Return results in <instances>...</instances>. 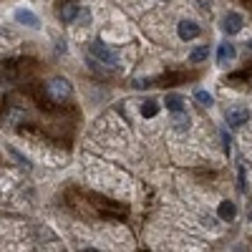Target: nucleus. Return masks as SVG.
I'll return each mask as SVG.
<instances>
[{
  "mask_svg": "<svg viewBox=\"0 0 252 252\" xmlns=\"http://www.w3.org/2000/svg\"><path fill=\"white\" fill-rule=\"evenodd\" d=\"M78 5L76 3H66V5H63L61 8V13H58V18L63 20V23H76V18H78Z\"/></svg>",
  "mask_w": 252,
  "mask_h": 252,
  "instance_id": "10",
  "label": "nucleus"
},
{
  "mask_svg": "<svg viewBox=\"0 0 252 252\" xmlns=\"http://www.w3.org/2000/svg\"><path fill=\"white\" fill-rule=\"evenodd\" d=\"M15 20H18L20 26H28V28H40V18H38L35 13L26 10V8L15 10Z\"/></svg>",
  "mask_w": 252,
  "mask_h": 252,
  "instance_id": "6",
  "label": "nucleus"
},
{
  "mask_svg": "<svg viewBox=\"0 0 252 252\" xmlns=\"http://www.w3.org/2000/svg\"><path fill=\"white\" fill-rule=\"evenodd\" d=\"M235 56H237V51H235L232 43H222L220 51H217V63L220 66H227L229 61H235Z\"/></svg>",
  "mask_w": 252,
  "mask_h": 252,
  "instance_id": "7",
  "label": "nucleus"
},
{
  "mask_svg": "<svg viewBox=\"0 0 252 252\" xmlns=\"http://www.w3.org/2000/svg\"><path fill=\"white\" fill-rule=\"evenodd\" d=\"M217 215H220V220H224V222H232L235 217H237V207L232 204V202H220V207H217Z\"/></svg>",
  "mask_w": 252,
  "mask_h": 252,
  "instance_id": "9",
  "label": "nucleus"
},
{
  "mask_svg": "<svg viewBox=\"0 0 252 252\" xmlns=\"http://www.w3.org/2000/svg\"><path fill=\"white\" fill-rule=\"evenodd\" d=\"M242 26H245V20H242L240 13H227L224 20H222V31H224L227 35H237V33L242 31Z\"/></svg>",
  "mask_w": 252,
  "mask_h": 252,
  "instance_id": "4",
  "label": "nucleus"
},
{
  "mask_svg": "<svg viewBox=\"0 0 252 252\" xmlns=\"http://www.w3.org/2000/svg\"><path fill=\"white\" fill-rule=\"evenodd\" d=\"M164 106L169 109V114H172V111H182V109H184V98H182L179 94H166Z\"/></svg>",
  "mask_w": 252,
  "mask_h": 252,
  "instance_id": "11",
  "label": "nucleus"
},
{
  "mask_svg": "<svg viewBox=\"0 0 252 252\" xmlns=\"http://www.w3.org/2000/svg\"><path fill=\"white\" fill-rule=\"evenodd\" d=\"M247 46H250V51H252V40H250V43H247Z\"/></svg>",
  "mask_w": 252,
  "mask_h": 252,
  "instance_id": "17",
  "label": "nucleus"
},
{
  "mask_svg": "<svg viewBox=\"0 0 252 252\" xmlns=\"http://www.w3.org/2000/svg\"><path fill=\"white\" fill-rule=\"evenodd\" d=\"M91 56L98 58L103 66H119V56L109 46H103L101 40H94V43H91Z\"/></svg>",
  "mask_w": 252,
  "mask_h": 252,
  "instance_id": "2",
  "label": "nucleus"
},
{
  "mask_svg": "<svg viewBox=\"0 0 252 252\" xmlns=\"http://www.w3.org/2000/svg\"><path fill=\"white\" fill-rule=\"evenodd\" d=\"M76 23H78V26H89V23H91V13H89V10H78Z\"/></svg>",
  "mask_w": 252,
  "mask_h": 252,
  "instance_id": "15",
  "label": "nucleus"
},
{
  "mask_svg": "<svg viewBox=\"0 0 252 252\" xmlns=\"http://www.w3.org/2000/svg\"><path fill=\"white\" fill-rule=\"evenodd\" d=\"M224 119H227V124L232 126V129H240V126L247 124V119H250V109L247 106H232V109H227Z\"/></svg>",
  "mask_w": 252,
  "mask_h": 252,
  "instance_id": "3",
  "label": "nucleus"
},
{
  "mask_svg": "<svg viewBox=\"0 0 252 252\" xmlns=\"http://www.w3.org/2000/svg\"><path fill=\"white\" fill-rule=\"evenodd\" d=\"M157 111H159V103H157L154 98H149V101H146L144 106H141V114H144L146 119H152V116H157Z\"/></svg>",
  "mask_w": 252,
  "mask_h": 252,
  "instance_id": "12",
  "label": "nucleus"
},
{
  "mask_svg": "<svg viewBox=\"0 0 252 252\" xmlns=\"http://www.w3.org/2000/svg\"><path fill=\"white\" fill-rule=\"evenodd\" d=\"M194 101L202 103V106H212V103H215V96L207 94V91H194Z\"/></svg>",
  "mask_w": 252,
  "mask_h": 252,
  "instance_id": "14",
  "label": "nucleus"
},
{
  "mask_svg": "<svg viewBox=\"0 0 252 252\" xmlns=\"http://www.w3.org/2000/svg\"><path fill=\"white\" fill-rule=\"evenodd\" d=\"M222 141H224V152L229 154V144H232V136H229L227 131H222Z\"/></svg>",
  "mask_w": 252,
  "mask_h": 252,
  "instance_id": "16",
  "label": "nucleus"
},
{
  "mask_svg": "<svg viewBox=\"0 0 252 252\" xmlns=\"http://www.w3.org/2000/svg\"><path fill=\"white\" fill-rule=\"evenodd\" d=\"M207 56H209L207 46H199V48H194L192 53H189V61H192V63H202V61H207Z\"/></svg>",
  "mask_w": 252,
  "mask_h": 252,
  "instance_id": "13",
  "label": "nucleus"
},
{
  "mask_svg": "<svg viewBox=\"0 0 252 252\" xmlns=\"http://www.w3.org/2000/svg\"><path fill=\"white\" fill-rule=\"evenodd\" d=\"M46 94H48L51 101L61 103V101H66V98L71 96V83H68L66 78H53L48 86H46Z\"/></svg>",
  "mask_w": 252,
  "mask_h": 252,
  "instance_id": "1",
  "label": "nucleus"
},
{
  "mask_svg": "<svg viewBox=\"0 0 252 252\" xmlns=\"http://www.w3.org/2000/svg\"><path fill=\"white\" fill-rule=\"evenodd\" d=\"M177 33H179V38H182V40H194V38H199L202 28L194 23V20H182L179 28H177Z\"/></svg>",
  "mask_w": 252,
  "mask_h": 252,
  "instance_id": "5",
  "label": "nucleus"
},
{
  "mask_svg": "<svg viewBox=\"0 0 252 252\" xmlns=\"http://www.w3.org/2000/svg\"><path fill=\"white\" fill-rule=\"evenodd\" d=\"M189 124H192V119H189V114L182 109V111H172V126L177 131H187Z\"/></svg>",
  "mask_w": 252,
  "mask_h": 252,
  "instance_id": "8",
  "label": "nucleus"
}]
</instances>
